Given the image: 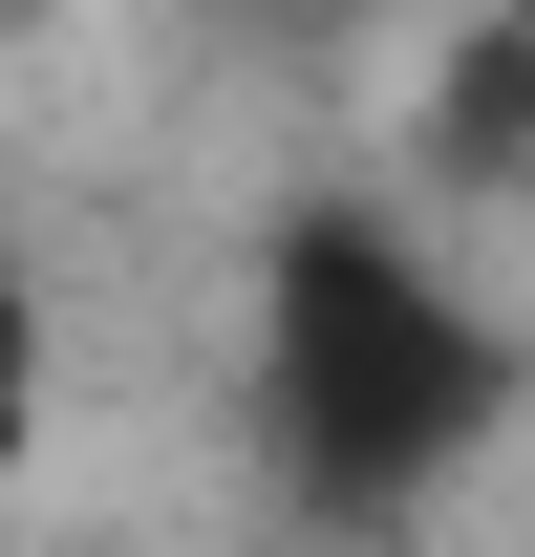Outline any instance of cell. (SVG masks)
<instances>
[{
  "mask_svg": "<svg viewBox=\"0 0 535 557\" xmlns=\"http://www.w3.org/2000/svg\"><path fill=\"white\" fill-rule=\"evenodd\" d=\"M258 386H278V429H300V472L407 493L471 408H493V344H471V300L407 258L386 214H300V236H278V344H258Z\"/></svg>",
  "mask_w": 535,
  "mask_h": 557,
  "instance_id": "1",
  "label": "cell"
},
{
  "mask_svg": "<svg viewBox=\"0 0 535 557\" xmlns=\"http://www.w3.org/2000/svg\"><path fill=\"white\" fill-rule=\"evenodd\" d=\"M43 429H65V278L0 236V515L43 493Z\"/></svg>",
  "mask_w": 535,
  "mask_h": 557,
  "instance_id": "3",
  "label": "cell"
},
{
  "mask_svg": "<svg viewBox=\"0 0 535 557\" xmlns=\"http://www.w3.org/2000/svg\"><path fill=\"white\" fill-rule=\"evenodd\" d=\"M428 194H535V22H450V65H428Z\"/></svg>",
  "mask_w": 535,
  "mask_h": 557,
  "instance_id": "2",
  "label": "cell"
}]
</instances>
